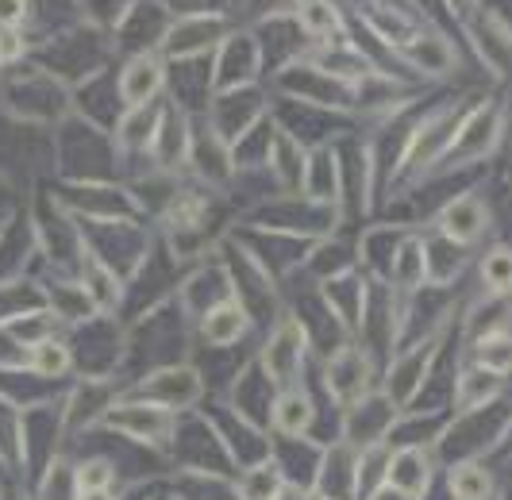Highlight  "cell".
<instances>
[{"instance_id":"obj_1","label":"cell","mask_w":512,"mask_h":500,"mask_svg":"<svg viewBox=\"0 0 512 500\" xmlns=\"http://www.w3.org/2000/svg\"><path fill=\"white\" fill-rule=\"evenodd\" d=\"M101 427L124 435L139 447H170L174 435H178V420L174 412L158 408V404H147V400H124V404H108V412L101 416Z\"/></svg>"},{"instance_id":"obj_2","label":"cell","mask_w":512,"mask_h":500,"mask_svg":"<svg viewBox=\"0 0 512 500\" xmlns=\"http://www.w3.org/2000/svg\"><path fill=\"white\" fill-rule=\"evenodd\" d=\"M258 358H262V370H266L270 385H278V389L297 385V377L305 370V327L297 324L293 316H285L282 324L270 331V339H266Z\"/></svg>"},{"instance_id":"obj_3","label":"cell","mask_w":512,"mask_h":500,"mask_svg":"<svg viewBox=\"0 0 512 500\" xmlns=\"http://www.w3.org/2000/svg\"><path fill=\"white\" fill-rule=\"evenodd\" d=\"M397 424V404L389 393H366L347 408V424H343V439L347 447L366 450V447H385V439L393 435Z\"/></svg>"},{"instance_id":"obj_4","label":"cell","mask_w":512,"mask_h":500,"mask_svg":"<svg viewBox=\"0 0 512 500\" xmlns=\"http://www.w3.org/2000/svg\"><path fill=\"white\" fill-rule=\"evenodd\" d=\"M201 393H205V385H201L197 370H189V366H166V370L147 377L143 385H135L128 400H147V404H158L166 412H181V408L197 404Z\"/></svg>"},{"instance_id":"obj_5","label":"cell","mask_w":512,"mask_h":500,"mask_svg":"<svg viewBox=\"0 0 512 500\" xmlns=\"http://www.w3.org/2000/svg\"><path fill=\"white\" fill-rule=\"evenodd\" d=\"M324 385L332 400H339L343 408H351L355 400H362L366 393H374V370H370V358L359 347H343L328 358V370H324Z\"/></svg>"},{"instance_id":"obj_6","label":"cell","mask_w":512,"mask_h":500,"mask_svg":"<svg viewBox=\"0 0 512 500\" xmlns=\"http://www.w3.org/2000/svg\"><path fill=\"white\" fill-rule=\"evenodd\" d=\"M432 450H424V443H401V447L385 450V485L409 493V497L424 500L432 489Z\"/></svg>"},{"instance_id":"obj_7","label":"cell","mask_w":512,"mask_h":500,"mask_svg":"<svg viewBox=\"0 0 512 500\" xmlns=\"http://www.w3.org/2000/svg\"><path fill=\"white\" fill-rule=\"evenodd\" d=\"M436 227L451 239V243L470 247V243H478V239L489 231V212L478 197H455L443 212H439Z\"/></svg>"},{"instance_id":"obj_8","label":"cell","mask_w":512,"mask_h":500,"mask_svg":"<svg viewBox=\"0 0 512 500\" xmlns=\"http://www.w3.org/2000/svg\"><path fill=\"white\" fill-rule=\"evenodd\" d=\"M316 424V404L308 397L301 385H289L282 389L274 404H270V427L285 435V439H301L308 435V427Z\"/></svg>"},{"instance_id":"obj_9","label":"cell","mask_w":512,"mask_h":500,"mask_svg":"<svg viewBox=\"0 0 512 500\" xmlns=\"http://www.w3.org/2000/svg\"><path fill=\"white\" fill-rule=\"evenodd\" d=\"M158 89H162V62L154 54L131 58L128 70L120 74V97H124V104L128 108H147Z\"/></svg>"},{"instance_id":"obj_10","label":"cell","mask_w":512,"mask_h":500,"mask_svg":"<svg viewBox=\"0 0 512 500\" xmlns=\"http://www.w3.org/2000/svg\"><path fill=\"white\" fill-rule=\"evenodd\" d=\"M247 331H251V316H247V308L235 297L220 300L205 316V324H201V335H205L212 347H231V343H239Z\"/></svg>"},{"instance_id":"obj_11","label":"cell","mask_w":512,"mask_h":500,"mask_svg":"<svg viewBox=\"0 0 512 500\" xmlns=\"http://www.w3.org/2000/svg\"><path fill=\"white\" fill-rule=\"evenodd\" d=\"M285 481V470L278 458H258L255 466H247L243 474L235 477V500H274L278 497V489H282Z\"/></svg>"},{"instance_id":"obj_12","label":"cell","mask_w":512,"mask_h":500,"mask_svg":"<svg viewBox=\"0 0 512 500\" xmlns=\"http://www.w3.org/2000/svg\"><path fill=\"white\" fill-rule=\"evenodd\" d=\"M447 493H451V500H489L493 497V474L482 462L462 458L447 470Z\"/></svg>"},{"instance_id":"obj_13","label":"cell","mask_w":512,"mask_h":500,"mask_svg":"<svg viewBox=\"0 0 512 500\" xmlns=\"http://www.w3.org/2000/svg\"><path fill=\"white\" fill-rule=\"evenodd\" d=\"M474 366H482L493 377L512 374V331H489L486 339H478L474 343Z\"/></svg>"},{"instance_id":"obj_14","label":"cell","mask_w":512,"mask_h":500,"mask_svg":"<svg viewBox=\"0 0 512 500\" xmlns=\"http://www.w3.org/2000/svg\"><path fill=\"white\" fill-rule=\"evenodd\" d=\"M27 354H31V358H27V366H31L39 377H62V374H70V366H74L70 347H66V343H58V339H43V343H35Z\"/></svg>"},{"instance_id":"obj_15","label":"cell","mask_w":512,"mask_h":500,"mask_svg":"<svg viewBox=\"0 0 512 500\" xmlns=\"http://www.w3.org/2000/svg\"><path fill=\"white\" fill-rule=\"evenodd\" d=\"M116 485V462L112 458H85L74 466V493H101Z\"/></svg>"},{"instance_id":"obj_16","label":"cell","mask_w":512,"mask_h":500,"mask_svg":"<svg viewBox=\"0 0 512 500\" xmlns=\"http://www.w3.org/2000/svg\"><path fill=\"white\" fill-rule=\"evenodd\" d=\"M482 285L493 297L512 293V247H493L482 258Z\"/></svg>"},{"instance_id":"obj_17","label":"cell","mask_w":512,"mask_h":500,"mask_svg":"<svg viewBox=\"0 0 512 500\" xmlns=\"http://www.w3.org/2000/svg\"><path fill=\"white\" fill-rule=\"evenodd\" d=\"M424 274H428L424 247H420L416 239H409V243H405V250L397 254V262H393V277H397L405 289H412V285H420V281H424Z\"/></svg>"},{"instance_id":"obj_18","label":"cell","mask_w":512,"mask_h":500,"mask_svg":"<svg viewBox=\"0 0 512 500\" xmlns=\"http://www.w3.org/2000/svg\"><path fill=\"white\" fill-rule=\"evenodd\" d=\"M54 304H58V316L70 320V324H74V320H85V316L97 308V304L89 300V293H85V285H81V289H77V285H58V289H54Z\"/></svg>"},{"instance_id":"obj_19","label":"cell","mask_w":512,"mask_h":500,"mask_svg":"<svg viewBox=\"0 0 512 500\" xmlns=\"http://www.w3.org/2000/svg\"><path fill=\"white\" fill-rule=\"evenodd\" d=\"M301 24H305V31H312V35H324V31H332V27L339 24V16H335V8L328 0H308L305 8H301Z\"/></svg>"},{"instance_id":"obj_20","label":"cell","mask_w":512,"mask_h":500,"mask_svg":"<svg viewBox=\"0 0 512 500\" xmlns=\"http://www.w3.org/2000/svg\"><path fill=\"white\" fill-rule=\"evenodd\" d=\"M24 12H27V4L24 0H0V27H12L24 20Z\"/></svg>"},{"instance_id":"obj_21","label":"cell","mask_w":512,"mask_h":500,"mask_svg":"<svg viewBox=\"0 0 512 500\" xmlns=\"http://www.w3.org/2000/svg\"><path fill=\"white\" fill-rule=\"evenodd\" d=\"M20 39H16V35H12V31H4V35H0V62H12V58H20Z\"/></svg>"},{"instance_id":"obj_22","label":"cell","mask_w":512,"mask_h":500,"mask_svg":"<svg viewBox=\"0 0 512 500\" xmlns=\"http://www.w3.org/2000/svg\"><path fill=\"white\" fill-rule=\"evenodd\" d=\"M366 500H416V497H409V493H401V489H393V485H378L374 493Z\"/></svg>"},{"instance_id":"obj_23","label":"cell","mask_w":512,"mask_h":500,"mask_svg":"<svg viewBox=\"0 0 512 500\" xmlns=\"http://www.w3.org/2000/svg\"><path fill=\"white\" fill-rule=\"evenodd\" d=\"M274 500H308V489H301L297 481H285Z\"/></svg>"},{"instance_id":"obj_24","label":"cell","mask_w":512,"mask_h":500,"mask_svg":"<svg viewBox=\"0 0 512 500\" xmlns=\"http://www.w3.org/2000/svg\"><path fill=\"white\" fill-rule=\"evenodd\" d=\"M74 500H120V497H116L112 489H101V493H77Z\"/></svg>"},{"instance_id":"obj_25","label":"cell","mask_w":512,"mask_h":500,"mask_svg":"<svg viewBox=\"0 0 512 500\" xmlns=\"http://www.w3.org/2000/svg\"><path fill=\"white\" fill-rule=\"evenodd\" d=\"M308 500H335V497H324V493H308Z\"/></svg>"}]
</instances>
